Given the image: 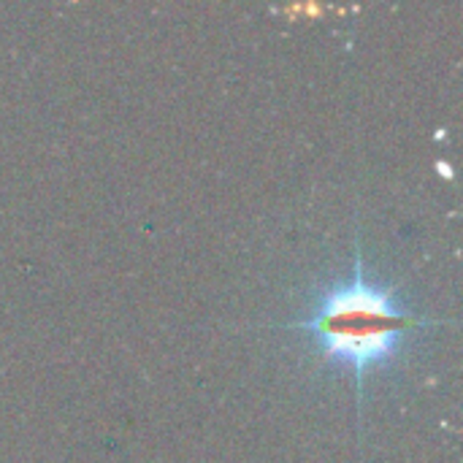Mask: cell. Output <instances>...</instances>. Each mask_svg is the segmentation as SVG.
I'll use <instances>...</instances> for the list:
<instances>
[{
  "label": "cell",
  "instance_id": "cell-1",
  "mask_svg": "<svg viewBox=\"0 0 463 463\" xmlns=\"http://www.w3.org/2000/svg\"><path fill=\"white\" fill-rule=\"evenodd\" d=\"M420 326H429V320L407 312L393 288H380L366 279L361 244L355 241L350 279L328 288L312 317L285 328L307 331L328 364L353 374L361 396L366 372L396 361L407 336Z\"/></svg>",
  "mask_w": 463,
  "mask_h": 463
}]
</instances>
